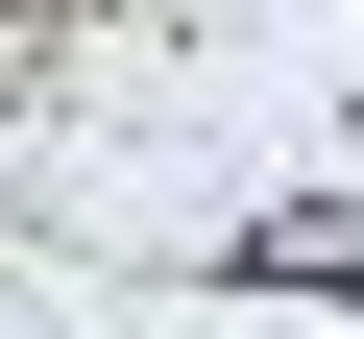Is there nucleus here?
<instances>
[{"label":"nucleus","mask_w":364,"mask_h":339,"mask_svg":"<svg viewBox=\"0 0 364 339\" xmlns=\"http://www.w3.org/2000/svg\"><path fill=\"white\" fill-rule=\"evenodd\" d=\"M219 267H243V291H364V194H291V218H243Z\"/></svg>","instance_id":"nucleus-1"}]
</instances>
